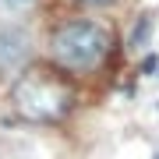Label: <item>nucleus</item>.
<instances>
[{
	"instance_id": "nucleus-1",
	"label": "nucleus",
	"mask_w": 159,
	"mask_h": 159,
	"mask_svg": "<svg viewBox=\"0 0 159 159\" xmlns=\"http://www.w3.org/2000/svg\"><path fill=\"white\" fill-rule=\"evenodd\" d=\"M14 106L25 120H35V124H53L71 110L74 92L67 89V81L53 78L46 71H32V74H18L14 89Z\"/></svg>"
},
{
	"instance_id": "nucleus-2",
	"label": "nucleus",
	"mask_w": 159,
	"mask_h": 159,
	"mask_svg": "<svg viewBox=\"0 0 159 159\" xmlns=\"http://www.w3.org/2000/svg\"><path fill=\"white\" fill-rule=\"evenodd\" d=\"M53 60L67 71H92L110 53V32L96 21H67L53 32Z\"/></svg>"
},
{
	"instance_id": "nucleus-3",
	"label": "nucleus",
	"mask_w": 159,
	"mask_h": 159,
	"mask_svg": "<svg viewBox=\"0 0 159 159\" xmlns=\"http://www.w3.org/2000/svg\"><path fill=\"white\" fill-rule=\"evenodd\" d=\"M32 57V39L25 29H0V71L18 74Z\"/></svg>"
},
{
	"instance_id": "nucleus-4",
	"label": "nucleus",
	"mask_w": 159,
	"mask_h": 159,
	"mask_svg": "<svg viewBox=\"0 0 159 159\" xmlns=\"http://www.w3.org/2000/svg\"><path fill=\"white\" fill-rule=\"evenodd\" d=\"M152 35V14H142L138 18V25L131 29V39H127V46L131 50H138V46H145V39Z\"/></svg>"
},
{
	"instance_id": "nucleus-5",
	"label": "nucleus",
	"mask_w": 159,
	"mask_h": 159,
	"mask_svg": "<svg viewBox=\"0 0 159 159\" xmlns=\"http://www.w3.org/2000/svg\"><path fill=\"white\" fill-rule=\"evenodd\" d=\"M32 4L35 0H0V11L4 14H21V11H29Z\"/></svg>"
},
{
	"instance_id": "nucleus-6",
	"label": "nucleus",
	"mask_w": 159,
	"mask_h": 159,
	"mask_svg": "<svg viewBox=\"0 0 159 159\" xmlns=\"http://www.w3.org/2000/svg\"><path fill=\"white\" fill-rule=\"evenodd\" d=\"M156 67H159V57H156V53H152V57H145V60H142V74H152Z\"/></svg>"
},
{
	"instance_id": "nucleus-7",
	"label": "nucleus",
	"mask_w": 159,
	"mask_h": 159,
	"mask_svg": "<svg viewBox=\"0 0 159 159\" xmlns=\"http://www.w3.org/2000/svg\"><path fill=\"white\" fill-rule=\"evenodd\" d=\"M81 4H89V7H110L113 0H81Z\"/></svg>"
},
{
	"instance_id": "nucleus-8",
	"label": "nucleus",
	"mask_w": 159,
	"mask_h": 159,
	"mask_svg": "<svg viewBox=\"0 0 159 159\" xmlns=\"http://www.w3.org/2000/svg\"><path fill=\"white\" fill-rule=\"evenodd\" d=\"M156 159H159V156H156Z\"/></svg>"
}]
</instances>
